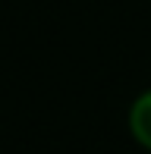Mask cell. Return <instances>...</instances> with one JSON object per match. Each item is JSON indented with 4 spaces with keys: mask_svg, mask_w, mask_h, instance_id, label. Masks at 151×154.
<instances>
[{
    "mask_svg": "<svg viewBox=\"0 0 151 154\" xmlns=\"http://www.w3.org/2000/svg\"><path fill=\"white\" fill-rule=\"evenodd\" d=\"M126 126H129L132 142L142 151L151 154V88H145V91H139L132 97L129 113H126Z\"/></svg>",
    "mask_w": 151,
    "mask_h": 154,
    "instance_id": "6da1fadb",
    "label": "cell"
}]
</instances>
